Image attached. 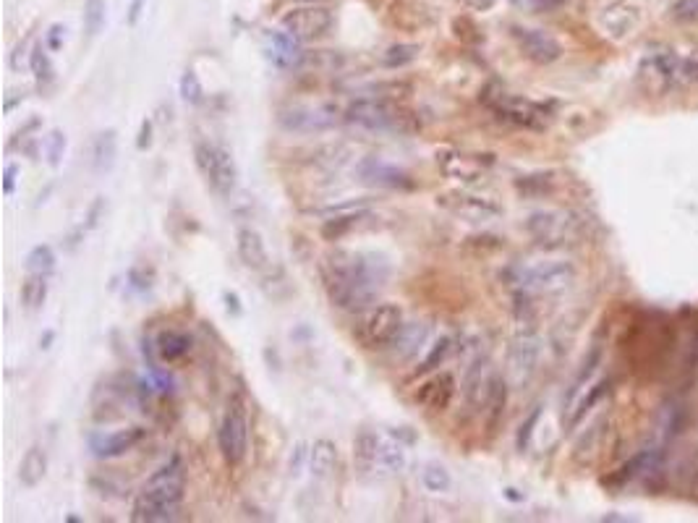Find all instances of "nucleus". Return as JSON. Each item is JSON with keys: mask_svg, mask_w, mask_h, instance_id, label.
Wrapping results in <instances>:
<instances>
[{"mask_svg": "<svg viewBox=\"0 0 698 523\" xmlns=\"http://www.w3.org/2000/svg\"><path fill=\"white\" fill-rule=\"evenodd\" d=\"M390 278V267L382 257L369 252L335 249L322 259V283L327 299L343 312H366Z\"/></svg>", "mask_w": 698, "mask_h": 523, "instance_id": "f257e3e1", "label": "nucleus"}, {"mask_svg": "<svg viewBox=\"0 0 698 523\" xmlns=\"http://www.w3.org/2000/svg\"><path fill=\"white\" fill-rule=\"evenodd\" d=\"M183 490H186V471L178 456L170 458L163 469L147 479L142 492L136 495V503L131 508V521L136 523H163L173 521L183 503Z\"/></svg>", "mask_w": 698, "mask_h": 523, "instance_id": "f03ea898", "label": "nucleus"}, {"mask_svg": "<svg viewBox=\"0 0 698 523\" xmlns=\"http://www.w3.org/2000/svg\"><path fill=\"white\" fill-rule=\"evenodd\" d=\"M508 275L510 286L516 288V293H523L529 299L560 296L576 283V267L568 259H547V262H536V265L513 267Z\"/></svg>", "mask_w": 698, "mask_h": 523, "instance_id": "7ed1b4c3", "label": "nucleus"}, {"mask_svg": "<svg viewBox=\"0 0 698 523\" xmlns=\"http://www.w3.org/2000/svg\"><path fill=\"white\" fill-rule=\"evenodd\" d=\"M343 121L351 126H359L366 131H408L419 129V121L414 113H408L406 108H400L398 102L387 100V97H359L348 105L343 113Z\"/></svg>", "mask_w": 698, "mask_h": 523, "instance_id": "20e7f679", "label": "nucleus"}, {"mask_svg": "<svg viewBox=\"0 0 698 523\" xmlns=\"http://www.w3.org/2000/svg\"><path fill=\"white\" fill-rule=\"evenodd\" d=\"M484 105H487L497 118L513 123L518 129L529 131H547L552 126V108L544 102L529 100V97L513 95L500 87H489L482 95Z\"/></svg>", "mask_w": 698, "mask_h": 523, "instance_id": "39448f33", "label": "nucleus"}, {"mask_svg": "<svg viewBox=\"0 0 698 523\" xmlns=\"http://www.w3.org/2000/svg\"><path fill=\"white\" fill-rule=\"evenodd\" d=\"M683 82V58L670 45H654L638 61V84L651 97L670 95Z\"/></svg>", "mask_w": 698, "mask_h": 523, "instance_id": "423d86ee", "label": "nucleus"}, {"mask_svg": "<svg viewBox=\"0 0 698 523\" xmlns=\"http://www.w3.org/2000/svg\"><path fill=\"white\" fill-rule=\"evenodd\" d=\"M353 458L361 471H403L406 466V445L395 435H377V432H361L353 445Z\"/></svg>", "mask_w": 698, "mask_h": 523, "instance_id": "0eeeda50", "label": "nucleus"}, {"mask_svg": "<svg viewBox=\"0 0 698 523\" xmlns=\"http://www.w3.org/2000/svg\"><path fill=\"white\" fill-rule=\"evenodd\" d=\"M526 231L544 249H560V246L578 244L581 241L583 223L573 212L542 210L531 215L529 223H526Z\"/></svg>", "mask_w": 698, "mask_h": 523, "instance_id": "6e6552de", "label": "nucleus"}, {"mask_svg": "<svg viewBox=\"0 0 698 523\" xmlns=\"http://www.w3.org/2000/svg\"><path fill=\"white\" fill-rule=\"evenodd\" d=\"M194 163H197V170L215 194L231 197L238 184V168L231 152L220 147V144L199 142L194 147Z\"/></svg>", "mask_w": 698, "mask_h": 523, "instance_id": "1a4fd4ad", "label": "nucleus"}, {"mask_svg": "<svg viewBox=\"0 0 698 523\" xmlns=\"http://www.w3.org/2000/svg\"><path fill=\"white\" fill-rule=\"evenodd\" d=\"M403 330V309L398 304H380L366 312L359 325V338L369 348L393 346Z\"/></svg>", "mask_w": 698, "mask_h": 523, "instance_id": "9d476101", "label": "nucleus"}, {"mask_svg": "<svg viewBox=\"0 0 698 523\" xmlns=\"http://www.w3.org/2000/svg\"><path fill=\"white\" fill-rule=\"evenodd\" d=\"M217 445H220V453L228 466H238L244 461L249 453V419H246L244 408L233 406L223 416L220 429H217Z\"/></svg>", "mask_w": 698, "mask_h": 523, "instance_id": "9b49d317", "label": "nucleus"}, {"mask_svg": "<svg viewBox=\"0 0 698 523\" xmlns=\"http://www.w3.org/2000/svg\"><path fill=\"white\" fill-rule=\"evenodd\" d=\"M280 27L288 34H293L299 42H314L330 32V27H333V14L322 6L291 8V11L280 19Z\"/></svg>", "mask_w": 698, "mask_h": 523, "instance_id": "f8f14e48", "label": "nucleus"}, {"mask_svg": "<svg viewBox=\"0 0 698 523\" xmlns=\"http://www.w3.org/2000/svg\"><path fill=\"white\" fill-rule=\"evenodd\" d=\"M437 204L458 218L468 220V223H489L502 215V207L495 199L476 197V194H466V191H445L437 197Z\"/></svg>", "mask_w": 698, "mask_h": 523, "instance_id": "ddd939ff", "label": "nucleus"}, {"mask_svg": "<svg viewBox=\"0 0 698 523\" xmlns=\"http://www.w3.org/2000/svg\"><path fill=\"white\" fill-rule=\"evenodd\" d=\"M513 40L518 42L521 53L529 61L539 63V66H549V63L563 58V42L557 40L555 34L544 32V29L513 27Z\"/></svg>", "mask_w": 698, "mask_h": 523, "instance_id": "4468645a", "label": "nucleus"}, {"mask_svg": "<svg viewBox=\"0 0 698 523\" xmlns=\"http://www.w3.org/2000/svg\"><path fill=\"white\" fill-rule=\"evenodd\" d=\"M338 121L340 113L333 105H296L280 113V126L285 131H325Z\"/></svg>", "mask_w": 698, "mask_h": 523, "instance_id": "2eb2a0df", "label": "nucleus"}, {"mask_svg": "<svg viewBox=\"0 0 698 523\" xmlns=\"http://www.w3.org/2000/svg\"><path fill=\"white\" fill-rule=\"evenodd\" d=\"M539 356H542V340L534 330H523L516 338L513 348H510V359H508V369L513 382L523 385V382L531 380V374L539 367Z\"/></svg>", "mask_w": 698, "mask_h": 523, "instance_id": "dca6fc26", "label": "nucleus"}, {"mask_svg": "<svg viewBox=\"0 0 698 523\" xmlns=\"http://www.w3.org/2000/svg\"><path fill=\"white\" fill-rule=\"evenodd\" d=\"M437 165L448 178L471 184L476 178H482L484 170L492 165V155H468V152L458 150H442L437 152Z\"/></svg>", "mask_w": 698, "mask_h": 523, "instance_id": "f3484780", "label": "nucleus"}, {"mask_svg": "<svg viewBox=\"0 0 698 523\" xmlns=\"http://www.w3.org/2000/svg\"><path fill=\"white\" fill-rule=\"evenodd\" d=\"M359 176L364 184L380 186V189H398V191H411L414 189V178L408 176L406 170L395 168L390 163H382L377 157H366L364 163L359 165Z\"/></svg>", "mask_w": 698, "mask_h": 523, "instance_id": "a211bd4d", "label": "nucleus"}, {"mask_svg": "<svg viewBox=\"0 0 698 523\" xmlns=\"http://www.w3.org/2000/svg\"><path fill=\"white\" fill-rule=\"evenodd\" d=\"M638 24H641V11L636 6H631V3H625V0L610 3L599 14V27L612 40H628L638 29Z\"/></svg>", "mask_w": 698, "mask_h": 523, "instance_id": "6ab92c4d", "label": "nucleus"}, {"mask_svg": "<svg viewBox=\"0 0 698 523\" xmlns=\"http://www.w3.org/2000/svg\"><path fill=\"white\" fill-rule=\"evenodd\" d=\"M144 437H147V429L144 427L118 429V432H108V435H92L89 448H92V453L97 458H118L123 453L134 450Z\"/></svg>", "mask_w": 698, "mask_h": 523, "instance_id": "aec40b11", "label": "nucleus"}, {"mask_svg": "<svg viewBox=\"0 0 698 523\" xmlns=\"http://www.w3.org/2000/svg\"><path fill=\"white\" fill-rule=\"evenodd\" d=\"M455 377L450 372H437L432 380H427L416 393V401L427 411H445L453 403Z\"/></svg>", "mask_w": 698, "mask_h": 523, "instance_id": "412c9836", "label": "nucleus"}, {"mask_svg": "<svg viewBox=\"0 0 698 523\" xmlns=\"http://www.w3.org/2000/svg\"><path fill=\"white\" fill-rule=\"evenodd\" d=\"M267 58L278 68H299L306 61V53L299 48V40L283 29L267 34Z\"/></svg>", "mask_w": 698, "mask_h": 523, "instance_id": "4be33fe9", "label": "nucleus"}, {"mask_svg": "<svg viewBox=\"0 0 698 523\" xmlns=\"http://www.w3.org/2000/svg\"><path fill=\"white\" fill-rule=\"evenodd\" d=\"M236 246H238V257L244 262V267L249 270H265L270 265V254H267L265 238L262 233L254 231V228H241L236 236Z\"/></svg>", "mask_w": 698, "mask_h": 523, "instance_id": "5701e85b", "label": "nucleus"}, {"mask_svg": "<svg viewBox=\"0 0 698 523\" xmlns=\"http://www.w3.org/2000/svg\"><path fill=\"white\" fill-rule=\"evenodd\" d=\"M45 474H48V453L42 445H32L19 463V482L27 490H34L45 479Z\"/></svg>", "mask_w": 698, "mask_h": 523, "instance_id": "b1692460", "label": "nucleus"}, {"mask_svg": "<svg viewBox=\"0 0 698 523\" xmlns=\"http://www.w3.org/2000/svg\"><path fill=\"white\" fill-rule=\"evenodd\" d=\"M659 471H662V453L659 450H644L633 461L625 463L620 479L623 482H649L651 476L659 474Z\"/></svg>", "mask_w": 698, "mask_h": 523, "instance_id": "393cba45", "label": "nucleus"}, {"mask_svg": "<svg viewBox=\"0 0 698 523\" xmlns=\"http://www.w3.org/2000/svg\"><path fill=\"white\" fill-rule=\"evenodd\" d=\"M191 351V338L181 330H165V333L157 335V356L165 361V364H176L183 356H189Z\"/></svg>", "mask_w": 698, "mask_h": 523, "instance_id": "a878e982", "label": "nucleus"}, {"mask_svg": "<svg viewBox=\"0 0 698 523\" xmlns=\"http://www.w3.org/2000/svg\"><path fill=\"white\" fill-rule=\"evenodd\" d=\"M309 466H312L314 476L325 479L338 466V445L333 440H317L309 450Z\"/></svg>", "mask_w": 698, "mask_h": 523, "instance_id": "bb28decb", "label": "nucleus"}, {"mask_svg": "<svg viewBox=\"0 0 698 523\" xmlns=\"http://www.w3.org/2000/svg\"><path fill=\"white\" fill-rule=\"evenodd\" d=\"M48 275H42V272H29L27 280L21 283V304H24V309L27 312H37V309H42V304L48 301Z\"/></svg>", "mask_w": 698, "mask_h": 523, "instance_id": "cd10ccee", "label": "nucleus"}, {"mask_svg": "<svg viewBox=\"0 0 698 523\" xmlns=\"http://www.w3.org/2000/svg\"><path fill=\"white\" fill-rule=\"evenodd\" d=\"M116 155H118L116 131L113 129L102 131V134L95 139V147H92V168H95L97 173H108V170L113 168V163H116Z\"/></svg>", "mask_w": 698, "mask_h": 523, "instance_id": "c85d7f7f", "label": "nucleus"}, {"mask_svg": "<svg viewBox=\"0 0 698 523\" xmlns=\"http://www.w3.org/2000/svg\"><path fill=\"white\" fill-rule=\"evenodd\" d=\"M505 403H508V382L502 380V374L495 372V380H492V388H489L487 403H484V416H487L489 427H495L497 422L505 414Z\"/></svg>", "mask_w": 698, "mask_h": 523, "instance_id": "c756f323", "label": "nucleus"}, {"mask_svg": "<svg viewBox=\"0 0 698 523\" xmlns=\"http://www.w3.org/2000/svg\"><path fill=\"white\" fill-rule=\"evenodd\" d=\"M427 340V325L421 322H411V325H403L400 335L395 338V348H398L400 359L406 361L416 354L421 348V343Z\"/></svg>", "mask_w": 698, "mask_h": 523, "instance_id": "7c9ffc66", "label": "nucleus"}, {"mask_svg": "<svg viewBox=\"0 0 698 523\" xmlns=\"http://www.w3.org/2000/svg\"><path fill=\"white\" fill-rule=\"evenodd\" d=\"M450 351H453V340L450 338L437 340V343L432 346V351L427 354V359L421 361L419 367H416V374H427V372H434L437 367H442V364L448 361Z\"/></svg>", "mask_w": 698, "mask_h": 523, "instance_id": "2f4dec72", "label": "nucleus"}, {"mask_svg": "<svg viewBox=\"0 0 698 523\" xmlns=\"http://www.w3.org/2000/svg\"><path fill=\"white\" fill-rule=\"evenodd\" d=\"M27 270L29 272H42V275H50V272L55 270L53 246H48V244L34 246L32 252L27 254Z\"/></svg>", "mask_w": 698, "mask_h": 523, "instance_id": "473e14b6", "label": "nucleus"}, {"mask_svg": "<svg viewBox=\"0 0 698 523\" xmlns=\"http://www.w3.org/2000/svg\"><path fill=\"white\" fill-rule=\"evenodd\" d=\"M29 63H32V71H34V79L45 87V84H50L55 79V68L53 63H50V55L48 50L42 48V45H37V48L32 50V58H29Z\"/></svg>", "mask_w": 698, "mask_h": 523, "instance_id": "72a5a7b5", "label": "nucleus"}, {"mask_svg": "<svg viewBox=\"0 0 698 523\" xmlns=\"http://www.w3.org/2000/svg\"><path fill=\"white\" fill-rule=\"evenodd\" d=\"M421 479H424V487H427L429 492H448L450 484H453L450 471L445 469V466H440V463H429L427 469H424V474H421Z\"/></svg>", "mask_w": 698, "mask_h": 523, "instance_id": "f704fd0d", "label": "nucleus"}, {"mask_svg": "<svg viewBox=\"0 0 698 523\" xmlns=\"http://www.w3.org/2000/svg\"><path fill=\"white\" fill-rule=\"evenodd\" d=\"M419 58V45H393V48L385 50V63L387 68H403L408 63H414Z\"/></svg>", "mask_w": 698, "mask_h": 523, "instance_id": "c9c22d12", "label": "nucleus"}, {"mask_svg": "<svg viewBox=\"0 0 698 523\" xmlns=\"http://www.w3.org/2000/svg\"><path fill=\"white\" fill-rule=\"evenodd\" d=\"M607 388H610V382H607V380L597 382V385H594V388L589 390V395H586V398H583V401L578 403L576 414L570 416V424H578V422H581L583 416H586V414H589V411H591V406H597V403L602 401L604 395H607Z\"/></svg>", "mask_w": 698, "mask_h": 523, "instance_id": "e433bc0d", "label": "nucleus"}, {"mask_svg": "<svg viewBox=\"0 0 698 523\" xmlns=\"http://www.w3.org/2000/svg\"><path fill=\"white\" fill-rule=\"evenodd\" d=\"M102 21H105V3L102 0H87V6H84V27H87L89 37H95L100 32Z\"/></svg>", "mask_w": 698, "mask_h": 523, "instance_id": "4c0bfd02", "label": "nucleus"}, {"mask_svg": "<svg viewBox=\"0 0 698 523\" xmlns=\"http://www.w3.org/2000/svg\"><path fill=\"white\" fill-rule=\"evenodd\" d=\"M181 97L186 102H191V105H199V102L204 100V87L194 71H186V74L181 76Z\"/></svg>", "mask_w": 698, "mask_h": 523, "instance_id": "58836bf2", "label": "nucleus"}, {"mask_svg": "<svg viewBox=\"0 0 698 523\" xmlns=\"http://www.w3.org/2000/svg\"><path fill=\"white\" fill-rule=\"evenodd\" d=\"M672 16L678 21H696L698 0H675V3H672Z\"/></svg>", "mask_w": 698, "mask_h": 523, "instance_id": "ea45409f", "label": "nucleus"}, {"mask_svg": "<svg viewBox=\"0 0 698 523\" xmlns=\"http://www.w3.org/2000/svg\"><path fill=\"white\" fill-rule=\"evenodd\" d=\"M48 160L50 165H58L61 163L63 152H66V136L61 134V131H53V134L48 136Z\"/></svg>", "mask_w": 698, "mask_h": 523, "instance_id": "a19ab883", "label": "nucleus"}, {"mask_svg": "<svg viewBox=\"0 0 698 523\" xmlns=\"http://www.w3.org/2000/svg\"><path fill=\"white\" fill-rule=\"evenodd\" d=\"M683 82L698 84V53L683 58Z\"/></svg>", "mask_w": 698, "mask_h": 523, "instance_id": "79ce46f5", "label": "nucleus"}, {"mask_svg": "<svg viewBox=\"0 0 698 523\" xmlns=\"http://www.w3.org/2000/svg\"><path fill=\"white\" fill-rule=\"evenodd\" d=\"M16 176H19V165H6V176H3V191H6V194H14Z\"/></svg>", "mask_w": 698, "mask_h": 523, "instance_id": "37998d69", "label": "nucleus"}, {"mask_svg": "<svg viewBox=\"0 0 698 523\" xmlns=\"http://www.w3.org/2000/svg\"><path fill=\"white\" fill-rule=\"evenodd\" d=\"M536 419H539V411H534V414H531V419H529V422H526V424H523V427H521V435H518V448H526V442H529V437H531V427H534V424H536Z\"/></svg>", "mask_w": 698, "mask_h": 523, "instance_id": "c03bdc74", "label": "nucleus"}, {"mask_svg": "<svg viewBox=\"0 0 698 523\" xmlns=\"http://www.w3.org/2000/svg\"><path fill=\"white\" fill-rule=\"evenodd\" d=\"M461 3L466 8H471V11H482L484 14V11H492V8H495L497 0H461Z\"/></svg>", "mask_w": 698, "mask_h": 523, "instance_id": "a18cd8bd", "label": "nucleus"}, {"mask_svg": "<svg viewBox=\"0 0 698 523\" xmlns=\"http://www.w3.org/2000/svg\"><path fill=\"white\" fill-rule=\"evenodd\" d=\"M536 8H542V11H555V8L565 6L568 0H531Z\"/></svg>", "mask_w": 698, "mask_h": 523, "instance_id": "49530a36", "label": "nucleus"}, {"mask_svg": "<svg viewBox=\"0 0 698 523\" xmlns=\"http://www.w3.org/2000/svg\"><path fill=\"white\" fill-rule=\"evenodd\" d=\"M150 131H152V126H150V121H144L142 123V134H139V150H144L147 144H150Z\"/></svg>", "mask_w": 698, "mask_h": 523, "instance_id": "de8ad7c7", "label": "nucleus"}, {"mask_svg": "<svg viewBox=\"0 0 698 523\" xmlns=\"http://www.w3.org/2000/svg\"><path fill=\"white\" fill-rule=\"evenodd\" d=\"M50 48H53V50L61 48V27L50 29Z\"/></svg>", "mask_w": 698, "mask_h": 523, "instance_id": "09e8293b", "label": "nucleus"}]
</instances>
